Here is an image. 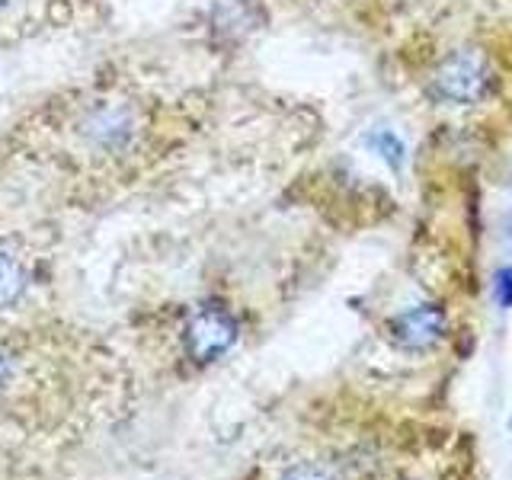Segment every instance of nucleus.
<instances>
[{
  "instance_id": "1",
  "label": "nucleus",
  "mask_w": 512,
  "mask_h": 480,
  "mask_svg": "<svg viewBox=\"0 0 512 480\" xmlns=\"http://www.w3.org/2000/svg\"><path fill=\"white\" fill-rule=\"evenodd\" d=\"M490 90V68L477 52H455L432 77V93L448 106H474Z\"/></svg>"
},
{
  "instance_id": "2",
  "label": "nucleus",
  "mask_w": 512,
  "mask_h": 480,
  "mask_svg": "<svg viewBox=\"0 0 512 480\" xmlns=\"http://www.w3.org/2000/svg\"><path fill=\"white\" fill-rule=\"evenodd\" d=\"M237 333H240V327L228 308H221V304H205V308L192 314V320L186 324L183 343H186L189 359L215 362L237 343Z\"/></svg>"
},
{
  "instance_id": "3",
  "label": "nucleus",
  "mask_w": 512,
  "mask_h": 480,
  "mask_svg": "<svg viewBox=\"0 0 512 480\" xmlns=\"http://www.w3.org/2000/svg\"><path fill=\"white\" fill-rule=\"evenodd\" d=\"M445 333V314L439 304H420L391 320V336L400 349L410 352H426L432 349Z\"/></svg>"
},
{
  "instance_id": "4",
  "label": "nucleus",
  "mask_w": 512,
  "mask_h": 480,
  "mask_svg": "<svg viewBox=\"0 0 512 480\" xmlns=\"http://www.w3.org/2000/svg\"><path fill=\"white\" fill-rule=\"evenodd\" d=\"M26 266L16 256L13 247L0 244V308H10L13 301H20V295L26 292Z\"/></svg>"
},
{
  "instance_id": "5",
  "label": "nucleus",
  "mask_w": 512,
  "mask_h": 480,
  "mask_svg": "<svg viewBox=\"0 0 512 480\" xmlns=\"http://www.w3.org/2000/svg\"><path fill=\"white\" fill-rule=\"evenodd\" d=\"M368 144L388 160L391 167H400V160H404V141H400L394 132H388V128H381V132L375 135H368Z\"/></svg>"
},
{
  "instance_id": "6",
  "label": "nucleus",
  "mask_w": 512,
  "mask_h": 480,
  "mask_svg": "<svg viewBox=\"0 0 512 480\" xmlns=\"http://www.w3.org/2000/svg\"><path fill=\"white\" fill-rule=\"evenodd\" d=\"M282 480H336V474L320 461H298L282 474Z\"/></svg>"
},
{
  "instance_id": "7",
  "label": "nucleus",
  "mask_w": 512,
  "mask_h": 480,
  "mask_svg": "<svg viewBox=\"0 0 512 480\" xmlns=\"http://www.w3.org/2000/svg\"><path fill=\"white\" fill-rule=\"evenodd\" d=\"M500 301H503V308L512 304V269L500 272Z\"/></svg>"
},
{
  "instance_id": "8",
  "label": "nucleus",
  "mask_w": 512,
  "mask_h": 480,
  "mask_svg": "<svg viewBox=\"0 0 512 480\" xmlns=\"http://www.w3.org/2000/svg\"><path fill=\"white\" fill-rule=\"evenodd\" d=\"M10 378V359L0 352V388H4V381Z\"/></svg>"
},
{
  "instance_id": "9",
  "label": "nucleus",
  "mask_w": 512,
  "mask_h": 480,
  "mask_svg": "<svg viewBox=\"0 0 512 480\" xmlns=\"http://www.w3.org/2000/svg\"><path fill=\"white\" fill-rule=\"evenodd\" d=\"M10 4V0H0V7H7Z\"/></svg>"
}]
</instances>
